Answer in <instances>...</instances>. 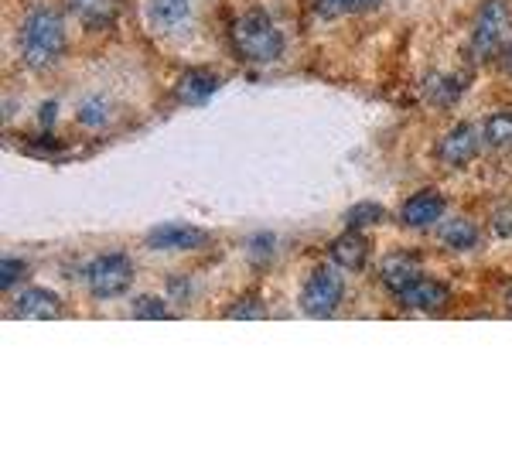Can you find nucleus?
I'll list each match as a JSON object with an SVG mask.
<instances>
[{
    "label": "nucleus",
    "mask_w": 512,
    "mask_h": 454,
    "mask_svg": "<svg viewBox=\"0 0 512 454\" xmlns=\"http://www.w3.org/2000/svg\"><path fill=\"white\" fill-rule=\"evenodd\" d=\"M65 48V24L55 11H35L24 21L21 55L31 69H48Z\"/></svg>",
    "instance_id": "nucleus-1"
},
{
    "label": "nucleus",
    "mask_w": 512,
    "mask_h": 454,
    "mask_svg": "<svg viewBox=\"0 0 512 454\" xmlns=\"http://www.w3.org/2000/svg\"><path fill=\"white\" fill-rule=\"evenodd\" d=\"M233 45L246 62H274L284 52V35L263 11H246L233 24Z\"/></svg>",
    "instance_id": "nucleus-2"
},
{
    "label": "nucleus",
    "mask_w": 512,
    "mask_h": 454,
    "mask_svg": "<svg viewBox=\"0 0 512 454\" xmlns=\"http://www.w3.org/2000/svg\"><path fill=\"white\" fill-rule=\"evenodd\" d=\"M509 21H512V11H509L506 0H485V4L478 7L475 38H472V52H475L478 62H489L502 52Z\"/></svg>",
    "instance_id": "nucleus-3"
},
{
    "label": "nucleus",
    "mask_w": 512,
    "mask_h": 454,
    "mask_svg": "<svg viewBox=\"0 0 512 454\" xmlns=\"http://www.w3.org/2000/svg\"><path fill=\"white\" fill-rule=\"evenodd\" d=\"M86 280L89 291L103 297V301H110V297H120L134 284V263H130L127 253H106V257H96L89 263Z\"/></svg>",
    "instance_id": "nucleus-4"
},
{
    "label": "nucleus",
    "mask_w": 512,
    "mask_h": 454,
    "mask_svg": "<svg viewBox=\"0 0 512 454\" xmlns=\"http://www.w3.org/2000/svg\"><path fill=\"white\" fill-rule=\"evenodd\" d=\"M342 294H345V284H342V274L332 267H321L311 274V280L304 284L301 291V311L311 318H328L335 315V308L342 304Z\"/></svg>",
    "instance_id": "nucleus-5"
},
{
    "label": "nucleus",
    "mask_w": 512,
    "mask_h": 454,
    "mask_svg": "<svg viewBox=\"0 0 512 454\" xmlns=\"http://www.w3.org/2000/svg\"><path fill=\"white\" fill-rule=\"evenodd\" d=\"M482 144H485V137L478 134L475 123H458V127H454L451 134H444V140L437 144V158L448 164V168H465V164H472L478 158Z\"/></svg>",
    "instance_id": "nucleus-6"
},
{
    "label": "nucleus",
    "mask_w": 512,
    "mask_h": 454,
    "mask_svg": "<svg viewBox=\"0 0 512 454\" xmlns=\"http://www.w3.org/2000/svg\"><path fill=\"white\" fill-rule=\"evenodd\" d=\"M205 243H209V233L188 226V222H164L147 233V246H154V250H198Z\"/></svg>",
    "instance_id": "nucleus-7"
},
{
    "label": "nucleus",
    "mask_w": 512,
    "mask_h": 454,
    "mask_svg": "<svg viewBox=\"0 0 512 454\" xmlns=\"http://www.w3.org/2000/svg\"><path fill=\"white\" fill-rule=\"evenodd\" d=\"M396 297H400V304L410 311H441L444 304H448L451 291L434 277H414L407 287L396 291Z\"/></svg>",
    "instance_id": "nucleus-8"
},
{
    "label": "nucleus",
    "mask_w": 512,
    "mask_h": 454,
    "mask_svg": "<svg viewBox=\"0 0 512 454\" xmlns=\"http://www.w3.org/2000/svg\"><path fill=\"white\" fill-rule=\"evenodd\" d=\"M444 209H448V202H444L437 192H417V195H410L407 202H403L400 216H403L407 226L427 229V226H434V222L444 216Z\"/></svg>",
    "instance_id": "nucleus-9"
},
{
    "label": "nucleus",
    "mask_w": 512,
    "mask_h": 454,
    "mask_svg": "<svg viewBox=\"0 0 512 454\" xmlns=\"http://www.w3.org/2000/svg\"><path fill=\"white\" fill-rule=\"evenodd\" d=\"M14 315L18 318H35V321H52L62 315V301L59 294L45 291V287H31L14 301Z\"/></svg>",
    "instance_id": "nucleus-10"
},
{
    "label": "nucleus",
    "mask_w": 512,
    "mask_h": 454,
    "mask_svg": "<svg viewBox=\"0 0 512 454\" xmlns=\"http://www.w3.org/2000/svg\"><path fill=\"white\" fill-rule=\"evenodd\" d=\"M379 277L390 291H400L410 280L420 277V257L417 253H390L383 263H379Z\"/></svg>",
    "instance_id": "nucleus-11"
},
{
    "label": "nucleus",
    "mask_w": 512,
    "mask_h": 454,
    "mask_svg": "<svg viewBox=\"0 0 512 454\" xmlns=\"http://www.w3.org/2000/svg\"><path fill=\"white\" fill-rule=\"evenodd\" d=\"M332 263H338L342 270H362L366 267V253H369V246H366V239L359 236V229H349V233H342L332 243Z\"/></svg>",
    "instance_id": "nucleus-12"
},
{
    "label": "nucleus",
    "mask_w": 512,
    "mask_h": 454,
    "mask_svg": "<svg viewBox=\"0 0 512 454\" xmlns=\"http://www.w3.org/2000/svg\"><path fill=\"white\" fill-rule=\"evenodd\" d=\"M192 14V0H147V18L161 31H178Z\"/></svg>",
    "instance_id": "nucleus-13"
},
{
    "label": "nucleus",
    "mask_w": 512,
    "mask_h": 454,
    "mask_svg": "<svg viewBox=\"0 0 512 454\" xmlns=\"http://www.w3.org/2000/svg\"><path fill=\"white\" fill-rule=\"evenodd\" d=\"M69 7L86 28H103L117 18L120 0H69Z\"/></svg>",
    "instance_id": "nucleus-14"
},
{
    "label": "nucleus",
    "mask_w": 512,
    "mask_h": 454,
    "mask_svg": "<svg viewBox=\"0 0 512 454\" xmlns=\"http://www.w3.org/2000/svg\"><path fill=\"white\" fill-rule=\"evenodd\" d=\"M216 89H219V79L212 76V72L192 69V72H185V79H181L178 96L185 99V103H205Z\"/></svg>",
    "instance_id": "nucleus-15"
},
{
    "label": "nucleus",
    "mask_w": 512,
    "mask_h": 454,
    "mask_svg": "<svg viewBox=\"0 0 512 454\" xmlns=\"http://www.w3.org/2000/svg\"><path fill=\"white\" fill-rule=\"evenodd\" d=\"M437 239H441L444 246H451V250H472L478 243V226L468 219H451L437 229Z\"/></svg>",
    "instance_id": "nucleus-16"
},
{
    "label": "nucleus",
    "mask_w": 512,
    "mask_h": 454,
    "mask_svg": "<svg viewBox=\"0 0 512 454\" xmlns=\"http://www.w3.org/2000/svg\"><path fill=\"white\" fill-rule=\"evenodd\" d=\"M482 137L485 144L495 147V151H506L512 147V113H495L482 123Z\"/></svg>",
    "instance_id": "nucleus-17"
},
{
    "label": "nucleus",
    "mask_w": 512,
    "mask_h": 454,
    "mask_svg": "<svg viewBox=\"0 0 512 454\" xmlns=\"http://www.w3.org/2000/svg\"><path fill=\"white\" fill-rule=\"evenodd\" d=\"M383 205L376 202H359L349 209V216H345V222H349V229H366V226H376V222H383Z\"/></svg>",
    "instance_id": "nucleus-18"
},
{
    "label": "nucleus",
    "mask_w": 512,
    "mask_h": 454,
    "mask_svg": "<svg viewBox=\"0 0 512 454\" xmlns=\"http://www.w3.org/2000/svg\"><path fill=\"white\" fill-rule=\"evenodd\" d=\"M373 0H315V11L321 18H342V14L366 11Z\"/></svg>",
    "instance_id": "nucleus-19"
},
{
    "label": "nucleus",
    "mask_w": 512,
    "mask_h": 454,
    "mask_svg": "<svg viewBox=\"0 0 512 454\" xmlns=\"http://www.w3.org/2000/svg\"><path fill=\"white\" fill-rule=\"evenodd\" d=\"M134 318H168V304L161 297H137Z\"/></svg>",
    "instance_id": "nucleus-20"
},
{
    "label": "nucleus",
    "mask_w": 512,
    "mask_h": 454,
    "mask_svg": "<svg viewBox=\"0 0 512 454\" xmlns=\"http://www.w3.org/2000/svg\"><path fill=\"white\" fill-rule=\"evenodd\" d=\"M21 277H24V263L14 260V257H4V263H0V287H4V291H11Z\"/></svg>",
    "instance_id": "nucleus-21"
},
{
    "label": "nucleus",
    "mask_w": 512,
    "mask_h": 454,
    "mask_svg": "<svg viewBox=\"0 0 512 454\" xmlns=\"http://www.w3.org/2000/svg\"><path fill=\"white\" fill-rule=\"evenodd\" d=\"M492 233L499 239L512 236V205H499V209L492 212Z\"/></svg>",
    "instance_id": "nucleus-22"
},
{
    "label": "nucleus",
    "mask_w": 512,
    "mask_h": 454,
    "mask_svg": "<svg viewBox=\"0 0 512 454\" xmlns=\"http://www.w3.org/2000/svg\"><path fill=\"white\" fill-rule=\"evenodd\" d=\"M267 315V308H263V301H256V297H250V301H239L229 308V318H263Z\"/></svg>",
    "instance_id": "nucleus-23"
},
{
    "label": "nucleus",
    "mask_w": 512,
    "mask_h": 454,
    "mask_svg": "<svg viewBox=\"0 0 512 454\" xmlns=\"http://www.w3.org/2000/svg\"><path fill=\"white\" fill-rule=\"evenodd\" d=\"M79 120H82V123H89V127H96V123H103V120H106L103 103H99V99H89V103L79 110Z\"/></svg>",
    "instance_id": "nucleus-24"
},
{
    "label": "nucleus",
    "mask_w": 512,
    "mask_h": 454,
    "mask_svg": "<svg viewBox=\"0 0 512 454\" xmlns=\"http://www.w3.org/2000/svg\"><path fill=\"white\" fill-rule=\"evenodd\" d=\"M506 65H509V69H512V45H509V52H506Z\"/></svg>",
    "instance_id": "nucleus-25"
}]
</instances>
